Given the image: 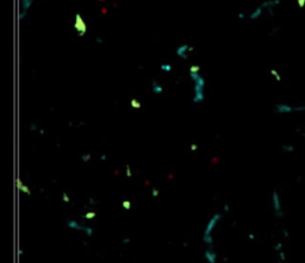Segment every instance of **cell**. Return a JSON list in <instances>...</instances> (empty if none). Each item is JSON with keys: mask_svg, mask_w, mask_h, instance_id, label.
I'll list each match as a JSON object with an SVG mask.
<instances>
[{"mask_svg": "<svg viewBox=\"0 0 305 263\" xmlns=\"http://www.w3.org/2000/svg\"><path fill=\"white\" fill-rule=\"evenodd\" d=\"M284 236H285V237H286V238H287V237H288V232H287V231H286V230H284Z\"/></svg>", "mask_w": 305, "mask_h": 263, "instance_id": "cell-30", "label": "cell"}, {"mask_svg": "<svg viewBox=\"0 0 305 263\" xmlns=\"http://www.w3.org/2000/svg\"><path fill=\"white\" fill-rule=\"evenodd\" d=\"M229 208H230V207H229V205H228V204H224V211H225V212H228V211H229Z\"/></svg>", "mask_w": 305, "mask_h": 263, "instance_id": "cell-27", "label": "cell"}, {"mask_svg": "<svg viewBox=\"0 0 305 263\" xmlns=\"http://www.w3.org/2000/svg\"><path fill=\"white\" fill-rule=\"evenodd\" d=\"M129 240H130V239H128V238H125V239H124V240H123V242H124V243H128V242H129Z\"/></svg>", "mask_w": 305, "mask_h": 263, "instance_id": "cell-31", "label": "cell"}, {"mask_svg": "<svg viewBox=\"0 0 305 263\" xmlns=\"http://www.w3.org/2000/svg\"><path fill=\"white\" fill-rule=\"evenodd\" d=\"M271 74L274 76V79H275L277 81H280V80H281V76H280V74H279V73H278L275 69H272V70H271Z\"/></svg>", "mask_w": 305, "mask_h": 263, "instance_id": "cell-17", "label": "cell"}, {"mask_svg": "<svg viewBox=\"0 0 305 263\" xmlns=\"http://www.w3.org/2000/svg\"><path fill=\"white\" fill-rule=\"evenodd\" d=\"M282 150L286 154H292L294 151V146L292 144H286V145H282Z\"/></svg>", "mask_w": 305, "mask_h": 263, "instance_id": "cell-13", "label": "cell"}, {"mask_svg": "<svg viewBox=\"0 0 305 263\" xmlns=\"http://www.w3.org/2000/svg\"><path fill=\"white\" fill-rule=\"evenodd\" d=\"M125 171H126L125 174H126V176H128V178H130L131 175H132V173H131V168H130V165H129V164H126V165H125Z\"/></svg>", "mask_w": 305, "mask_h": 263, "instance_id": "cell-22", "label": "cell"}, {"mask_svg": "<svg viewBox=\"0 0 305 263\" xmlns=\"http://www.w3.org/2000/svg\"><path fill=\"white\" fill-rule=\"evenodd\" d=\"M190 77L193 81V103L200 104L205 99V79L200 75L199 66H191L188 70Z\"/></svg>", "mask_w": 305, "mask_h": 263, "instance_id": "cell-1", "label": "cell"}, {"mask_svg": "<svg viewBox=\"0 0 305 263\" xmlns=\"http://www.w3.org/2000/svg\"><path fill=\"white\" fill-rule=\"evenodd\" d=\"M278 255H279V258H280V261H281V262H285V261H286V254H285V251H284V250L279 251V252H278Z\"/></svg>", "mask_w": 305, "mask_h": 263, "instance_id": "cell-19", "label": "cell"}, {"mask_svg": "<svg viewBox=\"0 0 305 263\" xmlns=\"http://www.w3.org/2000/svg\"><path fill=\"white\" fill-rule=\"evenodd\" d=\"M17 186H18V189H19L20 192L25 193L26 195H30V194H31V191H30V188H29L26 185H24V184L20 181V179H17Z\"/></svg>", "mask_w": 305, "mask_h": 263, "instance_id": "cell-12", "label": "cell"}, {"mask_svg": "<svg viewBox=\"0 0 305 263\" xmlns=\"http://www.w3.org/2000/svg\"><path fill=\"white\" fill-rule=\"evenodd\" d=\"M84 217H85L86 219L91 220V219H93V218L96 217V212H93V211H92V212H87V213H86V214H85Z\"/></svg>", "mask_w": 305, "mask_h": 263, "instance_id": "cell-18", "label": "cell"}, {"mask_svg": "<svg viewBox=\"0 0 305 263\" xmlns=\"http://www.w3.org/2000/svg\"><path fill=\"white\" fill-rule=\"evenodd\" d=\"M266 10H265V6L261 4V5H259L258 7H255L250 13H249V19L250 20H256V19H259L262 15H263V12H265Z\"/></svg>", "mask_w": 305, "mask_h": 263, "instance_id": "cell-9", "label": "cell"}, {"mask_svg": "<svg viewBox=\"0 0 305 263\" xmlns=\"http://www.w3.org/2000/svg\"><path fill=\"white\" fill-rule=\"evenodd\" d=\"M272 205H273V211H274V216L275 217H282L284 212H282V205H281V200H280V195L277 191L273 192L272 194Z\"/></svg>", "mask_w": 305, "mask_h": 263, "instance_id": "cell-4", "label": "cell"}, {"mask_svg": "<svg viewBox=\"0 0 305 263\" xmlns=\"http://www.w3.org/2000/svg\"><path fill=\"white\" fill-rule=\"evenodd\" d=\"M30 129H31V131H35V130H37V125H36V124H32Z\"/></svg>", "mask_w": 305, "mask_h": 263, "instance_id": "cell-26", "label": "cell"}, {"mask_svg": "<svg viewBox=\"0 0 305 263\" xmlns=\"http://www.w3.org/2000/svg\"><path fill=\"white\" fill-rule=\"evenodd\" d=\"M158 195H159V191L156 188H154L152 189V197H158Z\"/></svg>", "mask_w": 305, "mask_h": 263, "instance_id": "cell-25", "label": "cell"}, {"mask_svg": "<svg viewBox=\"0 0 305 263\" xmlns=\"http://www.w3.org/2000/svg\"><path fill=\"white\" fill-rule=\"evenodd\" d=\"M122 206H123V208H125V210H130L131 208V203L129 201V200H123L122 201Z\"/></svg>", "mask_w": 305, "mask_h": 263, "instance_id": "cell-16", "label": "cell"}, {"mask_svg": "<svg viewBox=\"0 0 305 263\" xmlns=\"http://www.w3.org/2000/svg\"><path fill=\"white\" fill-rule=\"evenodd\" d=\"M222 219V214L220 213H216L211 217V219L207 221L206 226H205V230H204V233H203V242L205 244H207L209 246L212 245L213 243V238H212V232L215 230V227L218 225V223Z\"/></svg>", "mask_w": 305, "mask_h": 263, "instance_id": "cell-2", "label": "cell"}, {"mask_svg": "<svg viewBox=\"0 0 305 263\" xmlns=\"http://www.w3.org/2000/svg\"><path fill=\"white\" fill-rule=\"evenodd\" d=\"M35 0H20V13H19V20H23L25 16L28 15V11L32 6Z\"/></svg>", "mask_w": 305, "mask_h": 263, "instance_id": "cell-6", "label": "cell"}, {"mask_svg": "<svg viewBox=\"0 0 305 263\" xmlns=\"http://www.w3.org/2000/svg\"><path fill=\"white\" fill-rule=\"evenodd\" d=\"M160 69H161L162 71L169 73V71H172V66H171V64H168V63H163V64H161V66H160Z\"/></svg>", "mask_w": 305, "mask_h": 263, "instance_id": "cell-14", "label": "cell"}, {"mask_svg": "<svg viewBox=\"0 0 305 263\" xmlns=\"http://www.w3.org/2000/svg\"><path fill=\"white\" fill-rule=\"evenodd\" d=\"M62 200H63L64 203H67V204L70 201V198L68 197V194H67L66 192H64V193H62Z\"/></svg>", "mask_w": 305, "mask_h": 263, "instance_id": "cell-24", "label": "cell"}, {"mask_svg": "<svg viewBox=\"0 0 305 263\" xmlns=\"http://www.w3.org/2000/svg\"><path fill=\"white\" fill-rule=\"evenodd\" d=\"M91 160V154H85L81 156V161L82 162H88Z\"/></svg>", "mask_w": 305, "mask_h": 263, "instance_id": "cell-20", "label": "cell"}, {"mask_svg": "<svg viewBox=\"0 0 305 263\" xmlns=\"http://www.w3.org/2000/svg\"><path fill=\"white\" fill-rule=\"evenodd\" d=\"M296 3H297L299 9H304L305 7V0H296Z\"/></svg>", "mask_w": 305, "mask_h": 263, "instance_id": "cell-21", "label": "cell"}, {"mask_svg": "<svg viewBox=\"0 0 305 263\" xmlns=\"http://www.w3.org/2000/svg\"><path fill=\"white\" fill-rule=\"evenodd\" d=\"M151 90H152V93L158 94V95H160V94L163 93V87H162L158 81H155V80L151 82Z\"/></svg>", "mask_w": 305, "mask_h": 263, "instance_id": "cell-11", "label": "cell"}, {"mask_svg": "<svg viewBox=\"0 0 305 263\" xmlns=\"http://www.w3.org/2000/svg\"><path fill=\"white\" fill-rule=\"evenodd\" d=\"M282 248H284L282 243H277V244H275V246H274V250H275L277 252H279V251H281V250H282Z\"/></svg>", "mask_w": 305, "mask_h": 263, "instance_id": "cell-23", "label": "cell"}, {"mask_svg": "<svg viewBox=\"0 0 305 263\" xmlns=\"http://www.w3.org/2000/svg\"><path fill=\"white\" fill-rule=\"evenodd\" d=\"M100 160H101V161H105V160H106V155H105V154H104V155H101Z\"/></svg>", "mask_w": 305, "mask_h": 263, "instance_id": "cell-29", "label": "cell"}, {"mask_svg": "<svg viewBox=\"0 0 305 263\" xmlns=\"http://www.w3.org/2000/svg\"><path fill=\"white\" fill-rule=\"evenodd\" d=\"M130 106L134 107V109H141V103L137 100V99H131L130 100Z\"/></svg>", "mask_w": 305, "mask_h": 263, "instance_id": "cell-15", "label": "cell"}, {"mask_svg": "<svg viewBox=\"0 0 305 263\" xmlns=\"http://www.w3.org/2000/svg\"><path fill=\"white\" fill-rule=\"evenodd\" d=\"M197 148H198V146H197V145H196V144H192V145H191V150H192V151H194V150H197Z\"/></svg>", "mask_w": 305, "mask_h": 263, "instance_id": "cell-28", "label": "cell"}, {"mask_svg": "<svg viewBox=\"0 0 305 263\" xmlns=\"http://www.w3.org/2000/svg\"><path fill=\"white\" fill-rule=\"evenodd\" d=\"M204 258L206 259L207 263H216L217 262V254L212 249H207L204 252Z\"/></svg>", "mask_w": 305, "mask_h": 263, "instance_id": "cell-10", "label": "cell"}, {"mask_svg": "<svg viewBox=\"0 0 305 263\" xmlns=\"http://www.w3.org/2000/svg\"><path fill=\"white\" fill-rule=\"evenodd\" d=\"M190 51H192V48H191L188 44H181V45H179V47L175 49L177 56H179V57L182 58V60H187Z\"/></svg>", "mask_w": 305, "mask_h": 263, "instance_id": "cell-7", "label": "cell"}, {"mask_svg": "<svg viewBox=\"0 0 305 263\" xmlns=\"http://www.w3.org/2000/svg\"><path fill=\"white\" fill-rule=\"evenodd\" d=\"M74 29L76 30V32H78L80 37L85 36L87 32V25L80 13H75L74 16Z\"/></svg>", "mask_w": 305, "mask_h": 263, "instance_id": "cell-3", "label": "cell"}, {"mask_svg": "<svg viewBox=\"0 0 305 263\" xmlns=\"http://www.w3.org/2000/svg\"><path fill=\"white\" fill-rule=\"evenodd\" d=\"M275 112L279 113V114H290V113L294 112V110H293V106H292V105L280 103V104H277V105H275Z\"/></svg>", "mask_w": 305, "mask_h": 263, "instance_id": "cell-8", "label": "cell"}, {"mask_svg": "<svg viewBox=\"0 0 305 263\" xmlns=\"http://www.w3.org/2000/svg\"><path fill=\"white\" fill-rule=\"evenodd\" d=\"M67 226H68L69 229H72V230L82 231V232H85V233H86V236H88V237H91V236L93 235V230H92L91 227H88V226H84V225H80L78 221H75V220H70V219H68V220H67Z\"/></svg>", "mask_w": 305, "mask_h": 263, "instance_id": "cell-5", "label": "cell"}]
</instances>
